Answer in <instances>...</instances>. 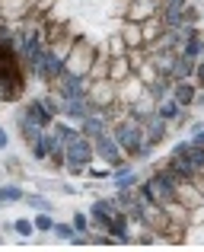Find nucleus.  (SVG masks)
Wrapping results in <instances>:
<instances>
[{
    "instance_id": "22",
    "label": "nucleus",
    "mask_w": 204,
    "mask_h": 252,
    "mask_svg": "<svg viewBox=\"0 0 204 252\" xmlns=\"http://www.w3.org/2000/svg\"><path fill=\"white\" fill-rule=\"evenodd\" d=\"M32 223H35V230H42V233H48V230L55 227V220H51V211H38V217H35Z\"/></svg>"
},
{
    "instance_id": "24",
    "label": "nucleus",
    "mask_w": 204,
    "mask_h": 252,
    "mask_svg": "<svg viewBox=\"0 0 204 252\" xmlns=\"http://www.w3.org/2000/svg\"><path fill=\"white\" fill-rule=\"evenodd\" d=\"M13 230H16L19 236H32V233H35V223H32V220H16Z\"/></svg>"
},
{
    "instance_id": "16",
    "label": "nucleus",
    "mask_w": 204,
    "mask_h": 252,
    "mask_svg": "<svg viewBox=\"0 0 204 252\" xmlns=\"http://www.w3.org/2000/svg\"><path fill=\"white\" fill-rule=\"evenodd\" d=\"M121 38H124L128 48H141V45H147V42H144V32H141V23H131V19H128V26L121 29Z\"/></svg>"
},
{
    "instance_id": "17",
    "label": "nucleus",
    "mask_w": 204,
    "mask_h": 252,
    "mask_svg": "<svg viewBox=\"0 0 204 252\" xmlns=\"http://www.w3.org/2000/svg\"><path fill=\"white\" fill-rule=\"evenodd\" d=\"M179 109L182 105L175 102V99H160V102H156V115L166 118V122H175V118H179Z\"/></svg>"
},
{
    "instance_id": "18",
    "label": "nucleus",
    "mask_w": 204,
    "mask_h": 252,
    "mask_svg": "<svg viewBox=\"0 0 204 252\" xmlns=\"http://www.w3.org/2000/svg\"><path fill=\"white\" fill-rule=\"evenodd\" d=\"M137 182H141V176H137L134 169H124L121 166V169L115 172V185H118V189H134Z\"/></svg>"
},
{
    "instance_id": "21",
    "label": "nucleus",
    "mask_w": 204,
    "mask_h": 252,
    "mask_svg": "<svg viewBox=\"0 0 204 252\" xmlns=\"http://www.w3.org/2000/svg\"><path fill=\"white\" fill-rule=\"evenodd\" d=\"M51 233H55L58 240H74L77 230H74V223H55V227H51Z\"/></svg>"
},
{
    "instance_id": "15",
    "label": "nucleus",
    "mask_w": 204,
    "mask_h": 252,
    "mask_svg": "<svg viewBox=\"0 0 204 252\" xmlns=\"http://www.w3.org/2000/svg\"><path fill=\"white\" fill-rule=\"evenodd\" d=\"M128 77H131L128 55H124V58H112V61H109V80L112 83H121V80H128Z\"/></svg>"
},
{
    "instance_id": "14",
    "label": "nucleus",
    "mask_w": 204,
    "mask_h": 252,
    "mask_svg": "<svg viewBox=\"0 0 204 252\" xmlns=\"http://www.w3.org/2000/svg\"><path fill=\"white\" fill-rule=\"evenodd\" d=\"M173 99L179 105H192L195 99H198V93H195V86L188 83V80H175L173 83Z\"/></svg>"
},
{
    "instance_id": "6",
    "label": "nucleus",
    "mask_w": 204,
    "mask_h": 252,
    "mask_svg": "<svg viewBox=\"0 0 204 252\" xmlns=\"http://www.w3.org/2000/svg\"><path fill=\"white\" fill-rule=\"evenodd\" d=\"M93 150H96V157H99L102 163H109V166H121L124 150L118 147V141L109 134V131H102L99 137H93Z\"/></svg>"
},
{
    "instance_id": "20",
    "label": "nucleus",
    "mask_w": 204,
    "mask_h": 252,
    "mask_svg": "<svg viewBox=\"0 0 204 252\" xmlns=\"http://www.w3.org/2000/svg\"><path fill=\"white\" fill-rule=\"evenodd\" d=\"M23 201L29 204V208H35V211H51V208H55L45 195H23Z\"/></svg>"
},
{
    "instance_id": "12",
    "label": "nucleus",
    "mask_w": 204,
    "mask_h": 252,
    "mask_svg": "<svg viewBox=\"0 0 204 252\" xmlns=\"http://www.w3.org/2000/svg\"><path fill=\"white\" fill-rule=\"evenodd\" d=\"M32 6V0H0V16L3 19H19L26 16Z\"/></svg>"
},
{
    "instance_id": "8",
    "label": "nucleus",
    "mask_w": 204,
    "mask_h": 252,
    "mask_svg": "<svg viewBox=\"0 0 204 252\" xmlns=\"http://www.w3.org/2000/svg\"><path fill=\"white\" fill-rule=\"evenodd\" d=\"M35 74H38V80H48V83H55L58 77L64 74V58H58L51 48H45V55H42V61H38Z\"/></svg>"
},
{
    "instance_id": "2",
    "label": "nucleus",
    "mask_w": 204,
    "mask_h": 252,
    "mask_svg": "<svg viewBox=\"0 0 204 252\" xmlns=\"http://www.w3.org/2000/svg\"><path fill=\"white\" fill-rule=\"evenodd\" d=\"M112 137L118 141V147L128 157H147L150 154V147L144 144V118L134 115V112L112 125Z\"/></svg>"
},
{
    "instance_id": "7",
    "label": "nucleus",
    "mask_w": 204,
    "mask_h": 252,
    "mask_svg": "<svg viewBox=\"0 0 204 252\" xmlns=\"http://www.w3.org/2000/svg\"><path fill=\"white\" fill-rule=\"evenodd\" d=\"M175 201H182L188 211L204 208V195L198 191V182H195V179H179V185H175Z\"/></svg>"
},
{
    "instance_id": "30",
    "label": "nucleus",
    "mask_w": 204,
    "mask_h": 252,
    "mask_svg": "<svg viewBox=\"0 0 204 252\" xmlns=\"http://www.w3.org/2000/svg\"><path fill=\"white\" fill-rule=\"evenodd\" d=\"M0 204H3V201H0Z\"/></svg>"
},
{
    "instance_id": "25",
    "label": "nucleus",
    "mask_w": 204,
    "mask_h": 252,
    "mask_svg": "<svg viewBox=\"0 0 204 252\" xmlns=\"http://www.w3.org/2000/svg\"><path fill=\"white\" fill-rule=\"evenodd\" d=\"M70 223H74L77 233H87V230H89V217L87 214H74V220H70Z\"/></svg>"
},
{
    "instance_id": "10",
    "label": "nucleus",
    "mask_w": 204,
    "mask_h": 252,
    "mask_svg": "<svg viewBox=\"0 0 204 252\" xmlns=\"http://www.w3.org/2000/svg\"><path fill=\"white\" fill-rule=\"evenodd\" d=\"M166 16H163V10L160 13H156V16H150V19H144V23H141V32H144V42H153V38H160L163 35V32H166Z\"/></svg>"
},
{
    "instance_id": "4",
    "label": "nucleus",
    "mask_w": 204,
    "mask_h": 252,
    "mask_svg": "<svg viewBox=\"0 0 204 252\" xmlns=\"http://www.w3.org/2000/svg\"><path fill=\"white\" fill-rule=\"evenodd\" d=\"M87 99H89V105H93V112H99L105 105L118 102V83H112L109 77H105V80H93L89 90H87Z\"/></svg>"
},
{
    "instance_id": "26",
    "label": "nucleus",
    "mask_w": 204,
    "mask_h": 252,
    "mask_svg": "<svg viewBox=\"0 0 204 252\" xmlns=\"http://www.w3.org/2000/svg\"><path fill=\"white\" fill-rule=\"evenodd\" d=\"M195 83H198V86H204V58H198V61H195Z\"/></svg>"
},
{
    "instance_id": "27",
    "label": "nucleus",
    "mask_w": 204,
    "mask_h": 252,
    "mask_svg": "<svg viewBox=\"0 0 204 252\" xmlns=\"http://www.w3.org/2000/svg\"><path fill=\"white\" fill-rule=\"evenodd\" d=\"M192 144H198V147H204V128H201V131H195V134H192Z\"/></svg>"
},
{
    "instance_id": "11",
    "label": "nucleus",
    "mask_w": 204,
    "mask_h": 252,
    "mask_svg": "<svg viewBox=\"0 0 204 252\" xmlns=\"http://www.w3.org/2000/svg\"><path fill=\"white\" fill-rule=\"evenodd\" d=\"M147 90V86L141 83V77H128V80L118 83V99H124L128 105H134L137 99H141V93Z\"/></svg>"
},
{
    "instance_id": "28",
    "label": "nucleus",
    "mask_w": 204,
    "mask_h": 252,
    "mask_svg": "<svg viewBox=\"0 0 204 252\" xmlns=\"http://www.w3.org/2000/svg\"><path fill=\"white\" fill-rule=\"evenodd\" d=\"M6 144H10V137H6V131L0 128V150H6Z\"/></svg>"
},
{
    "instance_id": "13",
    "label": "nucleus",
    "mask_w": 204,
    "mask_h": 252,
    "mask_svg": "<svg viewBox=\"0 0 204 252\" xmlns=\"http://www.w3.org/2000/svg\"><path fill=\"white\" fill-rule=\"evenodd\" d=\"M74 42H77V29L64 26V35H58L55 42H51V51H55L58 58H67V55H70V48H74Z\"/></svg>"
},
{
    "instance_id": "29",
    "label": "nucleus",
    "mask_w": 204,
    "mask_h": 252,
    "mask_svg": "<svg viewBox=\"0 0 204 252\" xmlns=\"http://www.w3.org/2000/svg\"><path fill=\"white\" fill-rule=\"evenodd\" d=\"M201 105H204V96H201Z\"/></svg>"
},
{
    "instance_id": "19",
    "label": "nucleus",
    "mask_w": 204,
    "mask_h": 252,
    "mask_svg": "<svg viewBox=\"0 0 204 252\" xmlns=\"http://www.w3.org/2000/svg\"><path fill=\"white\" fill-rule=\"evenodd\" d=\"M26 191L19 185H0V201H23Z\"/></svg>"
},
{
    "instance_id": "1",
    "label": "nucleus",
    "mask_w": 204,
    "mask_h": 252,
    "mask_svg": "<svg viewBox=\"0 0 204 252\" xmlns=\"http://www.w3.org/2000/svg\"><path fill=\"white\" fill-rule=\"evenodd\" d=\"M26 90V70H23V55L13 48L10 38H0V99L13 102Z\"/></svg>"
},
{
    "instance_id": "9",
    "label": "nucleus",
    "mask_w": 204,
    "mask_h": 252,
    "mask_svg": "<svg viewBox=\"0 0 204 252\" xmlns=\"http://www.w3.org/2000/svg\"><path fill=\"white\" fill-rule=\"evenodd\" d=\"M160 10H163L160 0H131V3H128V19H131V23H144V19L156 16Z\"/></svg>"
},
{
    "instance_id": "5",
    "label": "nucleus",
    "mask_w": 204,
    "mask_h": 252,
    "mask_svg": "<svg viewBox=\"0 0 204 252\" xmlns=\"http://www.w3.org/2000/svg\"><path fill=\"white\" fill-rule=\"evenodd\" d=\"M64 157H67V163H80V166H87V163L96 157L93 141H89L87 134H74L67 144H64Z\"/></svg>"
},
{
    "instance_id": "23",
    "label": "nucleus",
    "mask_w": 204,
    "mask_h": 252,
    "mask_svg": "<svg viewBox=\"0 0 204 252\" xmlns=\"http://www.w3.org/2000/svg\"><path fill=\"white\" fill-rule=\"evenodd\" d=\"M112 58H124V55H128V45H124V38L121 35H112Z\"/></svg>"
},
{
    "instance_id": "3",
    "label": "nucleus",
    "mask_w": 204,
    "mask_h": 252,
    "mask_svg": "<svg viewBox=\"0 0 204 252\" xmlns=\"http://www.w3.org/2000/svg\"><path fill=\"white\" fill-rule=\"evenodd\" d=\"M96 51H99V48H96L87 35H77L70 55L64 58V70H67V74H74V77H87L89 67H93V61H96Z\"/></svg>"
}]
</instances>
